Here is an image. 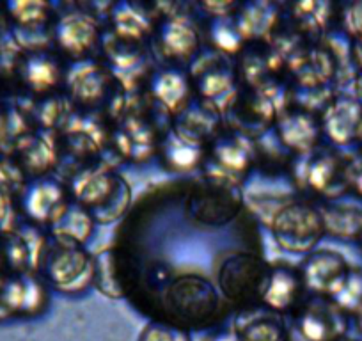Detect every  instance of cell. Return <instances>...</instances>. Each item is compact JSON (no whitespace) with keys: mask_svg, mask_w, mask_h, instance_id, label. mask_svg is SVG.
<instances>
[{"mask_svg":"<svg viewBox=\"0 0 362 341\" xmlns=\"http://www.w3.org/2000/svg\"><path fill=\"white\" fill-rule=\"evenodd\" d=\"M272 231L283 249L309 253L325 235L322 212L304 201L286 203L272 217Z\"/></svg>","mask_w":362,"mask_h":341,"instance_id":"obj_1","label":"cell"},{"mask_svg":"<svg viewBox=\"0 0 362 341\" xmlns=\"http://www.w3.org/2000/svg\"><path fill=\"white\" fill-rule=\"evenodd\" d=\"M268 267L252 253L233 250L222 258L217 270V281L228 301L245 302L261 295L267 281Z\"/></svg>","mask_w":362,"mask_h":341,"instance_id":"obj_2","label":"cell"},{"mask_svg":"<svg viewBox=\"0 0 362 341\" xmlns=\"http://www.w3.org/2000/svg\"><path fill=\"white\" fill-rule=\"evenodd\" d=\"M354 162L355 158H346V155L332 149H323L309 158L305 166V180L313 190L325 196L327 200H337L350 192Z\"/></svg>","mask_w":362,"mask_h":341,"instance_id":"obj_3","label":"cell"},{"mask_svg":"<svg viewBox=\"0 0 362 341\" xmlns=\"http://www.w3.org/2000/svg\"><path fill=\"white\" fill-rule=\"evenodd\" d=\"M297 329L305 341H344L350 316L330 299H316L300 311Z\"/></svg>","mask_w":362,"mask_h":341,"instance_id":"obj_4","label":"cell"},{"mask_svg":"<svg viewBox=\"0 0 362 341\" xmlns=\"http://www.w3.org/2000/svg\"><path fill=\"white\" fill-rule=\"evenodd\" d=\"M76 196L87 207L95 208L96 219L114 221L124 210L130 197L127 183L112 175L87 176L82 185H76Z\"/></svg>","mask_w":362,"mask_h":341,"instance_id":"obj_5","label":"cell"},{"mask_svg":"<svg viewBox=\"0 0 362 341\" xmlns=\"http://www.w3.org/2000/svg\"><path fill=\"white\" fill-rule=\"evenodd\" d=\"M48 276L62 291H80L95 281V260L73 243L61 242L48 258Z\"/></svg>","mask_w":362,"mask_h":341,"instance_id":"obj_6","label":"cell"},{"mask_svg":"<svg viewBox=\"0 0 362 341\" xmlns=\"http://www.w3.org/2000/svg\"><path fill=\"white\" fill-rule=\"evenodd\" d=\"M322 123V134L334 146H350L358 142L362 130V103L354 95L336 96L327 103Z\"/></svg>","mask_w":362,"mask_h":341,"instance_id":"obj_7","label":"cell"},{"mask_svg":"<svg viewBox=\"0 0 362 341\" xmlns=\"http://www.w3.org/2000/svg\"><path fill=\"white\" fill-rule=\"evenodd\" d=\"M348 269H350V265H348L343 254L323 249L309 254L304 260L300 277L304 287L311 290L313 294L329 297L330 291L343 279Z\"/></svg>","mask_w":362,"mask_h":341,"instance_id":"obj_8","label":"cell"},{"mask_svg":"<svg viewBox=\"0 0 362 341\" xmlns=\"http://www.w3.org/2000/svg\"><path fill=\"white\" fill-rule=\"evenodd\" d=\"M302 277L291 267H274L268 269L261 299L272 311H286L297 302L300 295Z\"/></svg>","mask_w":362,"mask_h":341,"instance_id":"obj_9","label":"cell"},{"mask_svg":"<svg viewBox=\"0 0 362 341\" xmlns=\"http://www.w3.org/2000/svg\"><path fill=\"white\" fill-rule=\"evenodd\" d=\"M322 123L309 112H291L279 121V137L284 146L308 153L318 144Z\"/></svg>","mask_w":362,"mask_h":341,"instance_id":"obj_10","label":"cell"},{"mask_svg":"<svg viewBox=\"0 0 362 341\" xmlns=\"http://www.w3.org/2000/svg\"><path fill=\"white\" fill-rule=\"evenodd\" d=\"M59 45L73 57H82L96 41V25L95 22L86 15H73L64 16L57 23L55 30Z\"/></svg>","mask_w":362,"mask_h":341,"instance_id":"obj_11","label":"cell"},{"mask_svg":"<svg viewBox=\"0 0 362 341\" xmlns=\"http://www.w3.org/2000/svg\"><path fill=\"white\" fill-rule=\"evenodd\" d=\"M68 204L64 203V190L52 182H41L30 187L25 197V208L30 217L37 221L55 222Z\"/></svg>","mask_w":362,"mask_h":341,"instance_id":"obj_12","label":"cell"},{"mask_svg":"<svg viewBox=\"0 0 362 341\" xmlns=\"http://www.w3.org/2000/svg\"><path fill=\"white\" fill-rule=\"evenodd\" d=\"M325 233L341 240H355L362 236V208L351 204H327L322 208Z\"/></svg>","mask_w":362,"mask_h":341,"instance_id":"obj_13","label":"cell"},{"mask_svg":"<svg viewBox=\"0 0 362 341\" xmlns=\"http://www.w3.org/2000/svg\"><path fill=\"white\" fill-rule=\"evenodd\" d=\"M327 299L348 316H357L362 311V267H350Z\"/></svg>","mask_w":362,"mask_h":341,"instance_id":"obj_14","label":"cell"},{"mask_svg":"<svg viewBox=\"0 0 362 341\" xmlns=\"http://www.w3.org/2000/svg\"><path fill=\"white\" fill-rule=\"evenodd\" d=\"M162 43L167 54L174 57H190L197 48V34L183 20H169L162 29Z\"/></svg>","mask_w":362,"mask_h":341,"instance_id":"obj_15","label":"cell"},{"mask_svg":"<svg viewBox=\"0 0 362 341\" xmlns=\"http://www.w3.org/2000/svg\"><path fill=\"white\" fill-rule=\"evenodd\" d=\"M55 233L61 236L64 243H82L86 242L87 236L93 231V219L89 217L83 208L78 207H66L61 217L54 222Z\"/></svg>","mask_w":362,"mask_h":341,"instance_id":"obj_16","label":"cell"},{"mask_svg":"<svg viewBox=\"0 0 362 341\" xmlns=\"http://www.w3.org/2000/svg\"><path fill=\"white\" fill-rule=\"evenodd\" d=\"M153 95L169 109H177L189 96V83L183 75L176 71L156 73L153 79Z\"/></svg>","mask_w":362,"mask_h":341,"instance_id":"obj_17","label":"cell"},{"mask_svg":"<svg viewBox=\"0 0 362 341\" xmlns=\"http://www.w3.org/2000/svg\"><path fill=\"white\" fill-rule=\"evenodd\" d=\"M242 341H283V325L272 316H259L238 329Z\"/></svg>","mask_w":362,"mask_h":341,"instance_id":"obj_18","label":"cell"},{"mask_svg":"<svg viewBox=\"0 0 362 341\" xmlns=\"http://www.w3.org/2000/svg\"><path fill=\"white\" fill-rule=\"evenodd\" d=\"M276 13L270 11V6H249L238 20L240 36H257L268 30L274 23Z\"/></svg>","mask_w":362,"mask_h":341,"instance_id":"obj_19","label":"cell"},{"mask_svg":"<svg viewBox=\"0 0 362 341\" xmlns=\"http://www.w3.org/2000/svg\"><path fill=\"white\" fill-rule=\"evenodd\" d=\"M27 80L34 89L43 91V89L50 88L52 83L57 82V68L41 55L36 59H30L27 62Z\"/></svg>","mask_w":362,"mask_h":341,"instance_id":"obj_20","label":"cell"},{"mask_svg":"<svg viewBox=\"0 0 362 341\" xmlns=\"http://www.w3.org/2000/svg\"><path fill=\"white\" fill-rule=\"evenodd\" d=\"M121 11L114 13V22H116L117 30H119L123 36H135L141 37L142 34L148 33V18L141 13H135L130 6H119Z\"/></svg>","mask_w":362,"mask_h":341,"instance_id":"obj_21","label":"cell"},{"mask_svg":"<svg viewBox=\"0 0 362 341\" xmlns=\"http://www.w3.org/2000/svg\"><path fill=\"white\" fill-rule=\"evenodd\" d=\"M192 141H176L167 148V158L174 169H190L197 166L201 158L199 148L196 144H190Z\"/></svg>","mask_w":362,"mask_h":341,"instance_id":"obj_22","label":"cell"},{"mask_svg":"<svg viewBox=\"0 0 362 341\" xmlns=\"http://www.w3.org/2000/svg\"><path fill=\"white\" fill-rule=\"evenodd\" d=\"M139 341H190L187 330L174 327L165 322H153L146 325Z\"/></svg>","mask_w":362,"mask_h":341,"instance_id":"obj_23","label":"cell"},{"mask_svg":"<svg viewBox=\"0 0 362 341\" xmlns=\"http://www.w3.org/2000/svg\"><path fill=\"white\" fill-rule=\"evenodd\" d=\"M215 156H217L221 166L233 170L243 169L247 166V162H249L245 151H243V148L236 141L218 142L217 148H215Z\"/></svg>","mask_w":362,"mask_h":341,"instance_id":"obj_24","label":"cell"},{"mask_svg":"<svg viewBox=\"0 0 362 341\" xmlns=\"http://www.w3.org/2000/svg\"><path fill=\"white\" fill-rule=\"evenodd\" d=\"M11 15L23 25H33L40 23L47 16V4H37V2H13L8 6Z\"/></svg>","mask_w":362,"mask_h":341,"instance_id":"obj_25","label":"cell"},{"mask_svg":"<svg viewBox=\"0 0 362 341\" xmlns=\"http://www.w3.org/2000/svg\"><path fill=\"white\" fill-rule=\"evenodd\" d=\"M343 30L351 40H362V2L346 6L343 13Z\"/></svg>","mask_w":362,"mask_h":341,"instance_id":"obj_26","label":"cell"},{"mask_svg":"<svg viewBox=\"0 0 362 341\" xmlns=\"http://www.w3.org/2000/svg\"><path fill=\"white\" fill-rule=\"evenodd\" d=\"M231 86V79L228 76V73H224L222 69L217 71H211L201 80V91L204 96H215L217 93L226 91V89Z\"/></svg>","mask_w":362,"mask_h":341,"instance_id":"obj_27","label":"cell"},{"mask_svg":"<svg viewBox=\"0 0 362 341\" xmlns=\"http://www.w3.org/2000/svg\"><path fill=\"white\" fill-rule=\"evenodd\" d=\"M211 37L224 50H236L240 47L238 29H233V27L226 25V23H217L214 33H211Z\"/></svg>","mask_w":362,"mask_h":341,"instance_id":"obj_28","label":"cell"},{"mask_svg":"<svg viewBox=\"0 0 362 341\" xmlns=\"http://www.w3.org/2000/svg\"><path fill=\"white\" fill-rule=\"evenodd\" d=\"M350 192L362 201V156L361 158H355V162H354V169H351Z\"/></svg>","mask_w":362,"mask_h":341,"instance_id":"obj_29","label":"cell"},{"mask_svg":"<svg viewBox=\"0 0 362 341\" xmlns=\"http://www.w3.org/2000/svg\"><path fill=\"white\" fill-rule=\"evenodd\" d=\"M354 62L357 71H362V40L354 41Z\"/></svg>","mask_w":362,"mask_h":341,"instance_id":"obj_30","label":"cell"},{"mask_svg":"<svg viewBox=\"0 0 362 341\" xmlns=\"http://www.w3.org/2000/svg\"><path fill=\"white\" fill-rule=\"evenodd\" d=\"M354 96L362 103V71H358L354 79Z\"/></svg>","mask_w":362,"mask_h":341,"instance_id":"obj_31","label":"cell"},{"mask_svg":"<svg viewBox=\"0 0 362 341\" xmlns=\"http://www.w3.org/2000/svg\"><path fill=\"white\" fill-rule=\"evenodd\" d=\"M211 341H242L238 337V334L235 333H221L217 334V336L211 337Z\"/></svg>","mask_w":362,"mask_h":341,"instance_id":"obj_32","label":"cell"},{"mask_svg":"<svg viewBox=\"0 0 362 341\" xmlns=\"http://www.w3.org/2000/svg\"><path fill=\"white\" fill-rule=\"evenodd\" d=\"M355 323H357V329H358V333L362 334V311L358 313L357 316H355Z\"/></svg>","mask_w":362,"mask_h":341,"instance_id":"obj_33","label":"cell"},{"mask_svg":"<svg viewBox=\"0 0 362 341\" xmlns=\"http://www.w3.org/2000/svg\"><path fill=\"white\" fill-rule=\"evenodd\" d=\"M358 144H361V148H362V130H361V135H358Z\"/></svg>","mask_w":362,"mask_h":341,"instance_id":"obj_34","label":"cell"},{"mask_svg":"<svg viewBox=\"0 0 362 341\" xmlns=\"http://www.w3.org/2000/svg\"><path fill=\"white\" fill-rule=\"evenodd\" d=\"M358 247H361V253H362V236H361V238H358Z\"/></svg>","mask_w":362,"mask_h":341,"instance_id":"obj_35","label":"cell"}]
</instances>
